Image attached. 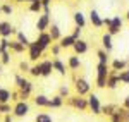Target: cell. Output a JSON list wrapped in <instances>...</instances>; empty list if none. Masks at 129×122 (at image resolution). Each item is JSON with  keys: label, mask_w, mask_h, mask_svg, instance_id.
Here are the masks:
<instances>
[{"label": "cell", "mask_w": 129, "mask_h": 122, "mask_svg": "<svg viewBox=\"0 0 129 122\" xmlns=\"http://www.w3.org/2000/svg\"><path fill=\"white\" fill-rule=\"evenodd\" d=\"M57 2H62V0H57Z\"/></svg>", "instance_id": "54"}, {"label": "cell", "mask_w": 129, "mask_h": 122, "mask_svg": "<svg viewBox=\"0 0 129 122\" xmlns=\"http://www.w3.org/2000/svg\"><path fill=\"white\" fill-rule=\"evenodd\" d=\"M40 67H41V77H50L53 72V60L43 59V60H40Z\"/></svg>", "instance_id": "16"}, {"label": "cell", "mask_w": 129, "mask_h": 122, "mask_svg": "<svg viewBox=\"0 0 129 122\" xmlns=\"http://www.w3.org/2000/svg\"><path fill=\"white\" fill-rule=\"evenodd\" d=\"M2 67H4V65H2V62H0V74H2Z\"/></svg>", "instance_id": "50"}, {"label": "cell", "mask_w": 129, "mask_h": 122, "mask_svg": "<svg viewBox=\"0 0 129 122\" xmlns=\"http://www.w3.org/2000/svg\"><path fill=\"white\" fill-rule=\"evenodd\" d=\"M14 2H17V4H22V2H24V0H14Z\"/></svg>", "instance_id": "49"}, {"label": "cell", "mask_w": 129, "mask_h": 122, "mask_svg": "<svg viewBox=\"0 0 129 122\" xmlns=\"http://www.w3.org/2000/svg\"><path fill=\"white\" fill-rule=\"evenodd\" d=\"M12 102V90L0 88V103H10Z\"/></svg>", "instance_id": "28"}, {"label": "cell", "mask_w": 129, "mask_h": 122, "mask_svg": "<svg viewBox=\"0 0 129 122\" xmlns=\"http://www.w3.org/2000/svg\"><path fill=\"white\" fill-rule=\"evenodd\" d=\"M122 105H124V107H126V108L129 110V95L126 96V98H124V103H122Z\"/></svg>", "instance_id": "47"}, {"label": "cell", "mask_w": 129, "mask_h": 122, "mask_svg": "<svg viewBox=\"0 0 129 122\" xmlns=\"http://www.w3.org/2000/svg\"><path fill=\"white\" fill-rule=\"evenodd\" d=\"M126 21H127V22H129V9L126 10Z\"/></svg>", "instance_id": "48"}, {"label": "cell", "mask_w": 129, "mask_h": 122, "mask_svg": "<svg viewBox=\"0 0 129 122\" xmlns=\"http://www.w3.org/2000/svg\"><path fill=\"white\" fill-rule=\"evenodd\" d=\"M119 84H120V81H119V71H114V69H110V72H109V77H107V90H117L119 88Z\"/></svg>", "instance_id": "13"}, {"label": "cell", "mask_w": 129, "mask_h": 122, "mask_svg": "<svg viewBox=\"0 0 129 122\" xmlns=\"http://www.w3.org/2000/svg\"><path fill=\"white\" fill-rule=\"evenodd\" d=\"M16 28L10 21H0V38H10L12 34H16Z\"/></svg>", "instance_id": "11"}, {"label": "cell", "mask_w": 129, "mask_h": 122, "mask_svg": "<svg viewBox=\"0 0 129 122\" xmlns=\"http://www.w3.org/2000/svg\"><path fill=\"white\" fill-rule=\"evenodd\" d=\"M16 40H17V41H21V43H22V45H24L26 48H28V47L31 45V40L28 38V34H26L24 31H19V29L16 31Z\"/></svg>", "instance_id": "30"}, {"label": "cell", "mask_w": 129, "mask_h": 122, "mask_svg": "<svg viewBox=\"0 0 129 122\" xmlns=\"http://www.w3.org/2000/svg\"><path fill=\"white\" fill-rule=\"evenodd\" d=\"M67 105L79 110V112H86L88 110V98L79 96V95H71V96H67Z\"/></svg>", "instance_id": "3"}, {"label": "cell", "mask_w": 129, "mask_h": 122, "mask_svg": "<svg viewBox=\"0 0 129 122\" xmlns=\"http://www.w3.org/2000/svg\"><path fill=\"white\" fill-rule=\"evenodd\" d=\"M110 22H112V17H103V26H105V28H109Z\"/></svg>", "instance_id": "46"}, {"label": "cell", "mask_w": 129, "mask_h": 122, "mask_svg": "<svg viewBox=\"0 0 129 122\" xmlns=\"http://www.w3.org/2000/svg\"><path fill=\"white\" fill-rule=\"evenodd\" d=\"M4 2H9V0H4Z\"/></svg>", "instance_id": "53"}, {"label": "cell", "mask_w": 129, "mask_h": 122, "mask_svg": "<svg viewBox=\"0 0 129 122\" xmlns=\"http://www.w3.org/2000/svg\"><path fill=\"white\" fill-rule=\"evenodd\" d=\"M0 16H2V5H0Z\"/></svg>", "instance_id": "52"}, {"label": "cell", "mask_w": 129, "mask_h": 122, "mask_svg": "<svg viewBox=\"0 0 129 122\" xmlns=\"http://www.w3.org/2000/svg\"><path fill=\"white\" fill-rule=\"evenodd\" d=\"M48 33H50V36H52V40H53V41H59L60 38H62V31H60V26H59V24H55V22H52V24H50Z\"/></svg>", "instance_id": "24"}, {"label": "cell", "mask_w": 129, "mask_h": 122, "mask_svg": "<svg viewBox=\"0 0 129 122\" xmlns=\"http://www.w3.org/2000/svg\"><path fill=\"white\" fill-rule=\"evenodd\" d=\"M0 88H2V86H0Z\"/></svg>", "instance_id": "55"}, {"label": "cell", "mask_w": 129, "mask_h": 122, "mask_svg": "<svg viewBox=\"0 0 129 122\" xmlns=\"http://www.w3.org/2000/svg\"><path fill=\"white\" fill-rule=\"evenodd\" d=\"M102 48H105L109 53L114 50V36L110 33H103L102 34Z\"/></svg>", "instance_id": "19"}, {"label": "cell", "mask_w": 129, "mask_h": 122, "mask_svg": "<svg viewBox=\"0 0 129 122\" xmlns=\"http://www.w3.org/2000/svg\"><path fill=\"white\" fill-rule=\"evenodd\" d=\"M62 50H64V48L60 47V43H59V41H53V43H52V47H50V53H52L53 57H59Z\"/></svg>", "instance_id": "33"}, {"label": "cell", "mask_w": 129, "mask_h": 122, "mask_svg": "<svg viewBox=\"0 0 129 122\" xmlns=\"http://www.w3.org/2000/svg\"><path fill=\"white\" fill-rule=\"evenodd\" d=\"M29 113V103L26 100H19V102H14L12 105V115L16 119H22Z\"/></svg>", "instance_id": "5"}, {"label": "cell", "mask_w": 129, "mask_h": 122, "mask_svg": "<svg viewBox=\"0 0 129 122\" xmlns=\"http://www.w3.org/2000/svg\"><path fill=\"white\" fill-rule=\"evenodd\" d=\"M28 10L33 12V14H41V12H43V4H41V0L29 2V4H28Z\"/></svg>", "instance_id": "27"}, {"label": "cell", "mask_w": 129, "mask_h": 122, "mask_svg": "<svg viewBox=\"0 0 129 122\" xmlns=\"http://www.w3.org/2000/svg\"><path fill=\"white\" fill-rule=\"evenodd\" d=\"M10 53H12L10 50L0 53V62H2V65H9V64H10V59H12V57H10Z\"/></svg>", "instance_id": "36"}, {"label": "cell", "mask_w": 129, "mask_h": 122, "mask_svg": "<svg viewBox=\"0 0 129 122\" xmlns=\"http://www.w3.org/2000/svg\"><path fill=\"white\" fill-rule=\"evenodd\" d=\"M43 53H45V52L41 50L35 41H31V45L28 47V59H29V62H40V59L43 57Z\"/></svg>", "instance_id": "9"}, {"label": "cell", "mask_w": 129, "mask_h": 122, "mask_svg": "<svg viewBox=\"0 0 129 122\" xmlns=\"http://www.w3.org/2000/svg\"><path fill=\"white\" fill-rule=\"evenodd\" d=\"M122 24H124V19L120 16H112V22H110V26L107 28V33H110L112 36L119 34L120 31H122Z\"/></svg>", "instance_id": "10"}, {"label": "cell", "mask_w": 129, "mask_h": 122, "mask_svg": "<svg viewBox=\"0 0 129 122\" xmlns=\"http://www.w3.org/2000/svg\"><path fill=\"white\" fill-rule=\"evenodd\" d=\"M19 100H21L19 90H12V102H19Z\"/></svg>", "instance_id": "43"}, {"label": "cell", "mask_w": 129, "mask_h": 122, "mask_svg": "<svg viewBox=\"0 0 129 122\" xmlns=\"http://www.w3.org/2000/svg\"><path fill=\"white\" fill-rule=\"evenodd\" d=\"M110 72V64H96V77H95V86L98 90H107V77Z\"/></svg>", "instance_id": "2"}, {"label": "cell", "mask_w": 129, "mask_h": 122, "mask_svg": "<svg viewBox=\"0 0 129 122\" xmlns=\"http://www.w3.org/2000/svg\"><path fill=\"white\" fill-rule=\"evenodd\" d=\"M35 43H36V45H38L43 52H47V50H50V47H52L53 40H52V36H50L48 31H41V33H38V34H36Z\"/></svg>", "instance_id": "6"}, {"label": "cell", "mask_w": 129, "mask_h": 122, "mask_svg": "<svg viewBox=\"0 0 129 122\" xmlns=\"http://www.w3.org/2000/svg\"><path fill=\"white\" fill-rule=\"evenodd\" d=\"M81 34H83V28H79V26H74V29H72V36H74L76 40H79Z\"/></svg>", "instance_id": "42"}, {"label": "cell", "mask_w": 129, "mask_h": 122, "mask_svg": "<svg viewBox=\"0 0 129 122\" xmlns=\"http://www.w3.org/2000/svg\"><path fill=\"white\" fill-rule=\"evenodd\" d=\"M119 81L122 84H129V67H126L124 71L119 72Z\"/></svg>", "instance_id": "34"}, {"label": "cell", "mask_w": 129, "mask_h": 122, "mask_svg": "<svg viewBox=\"0 0 129 122\" xmlns=\"http://www.w3.org/2000/svg\"><path fill=\"white\" fill-rule=\"evenodd\" d=\"M53 71L57 72L59 76L66 77V76H67V71H69V67H67V64H64V62L60 60L59 57H53Z\"/></svg>", "instance_id": "17"}, {"label": "cell", "mask_w": 129, "mask_h": 122, "mask_svg": "<svg viewBox=\"0 0 129 122\" xmlns=\"http://www.w3.org/2000/svg\"><path fill=\"white\" fill-rule=\"evenodd\" d=\"M29 69H31V65L26 60L19 62V72H22V74H29Z\"/></svg>", "instance_id": "40"}, {"label": "cell", "mask_w": 129, "mask_h": 122, "mask_svg": "<svg viewBox=\"0 0 129 122\" xmlns=\"http://www.w3.org/2000/svg\"><path fill=\"white\" fill-rule=\"evenodd\" d=\"M12 14H14V7L7 2H4L2 4V16H12Z\"/></svg>", "instance_id": "35"}, {"label": "cell", "mask_w": 129, "mask_h": 122, "mask_svg": "<svg viewBox=\"0 0 129 122\" xmlns=\"http://www.w3.org/2000/svg\"><path fill=\"white\" fill-rule=\"evenodd\" d=\"M48 102H50V98L47 95H43V93L35 95V98H33V103H35L38 108H48Z\"/></svg>", "instance_id": "18"}, {"label": "cell", "mask_w": 129, "mask_h": 122, "mask_svg": "<svg viewBox=\"0 0 129 122\" xmlns=\"http://www.w3.org/2000/svg\"><path fill=\"white\" fill-rule=\"evenodd\" d=\"M9 50L12 52V53H17V55H21V53H24V50H28L21 41H17V40H10V43H9Z\"/></svg>", "instance_id": "22"}, {"label": "cell", "mask_w": 129, "mask_h": 122, "mask_svg": "<svg viewBox=\"0 0 129 122\" xmlns=\"http://www.w3.org/2000/svg\"><path fill=\"white\" fill-rule=\"evenodd\" d=\"M14 119H16V117H14L12 113H5V115H4V120H2V122H14Z\"/></svg>", "instance_id": "45"}, {"label": "cell", "mask_w": 129, "mask_h": 122, "mask_svg": "<svg viewBox=\"0 0 129 122\" xmlns=\"http://www.w3.org/2000/svg\"><path fill=\"white\" fill-rule=\"evenodd\" d=\"M9 43H10V38H0V53L9 50Z\"/></svg>", "instance_id": "38"}, {"label": "cell", "mask_w": 129, "mask_h": 122, "mask_svg": "<svg viewBox=\"0 0 129 122\" xmlns=\"http://www.w3.org/2000/svg\"><path fill=\"white\" fill-rule=\"evenodd\" d=\"M126 67H129V62L126 59H112L110 60V69H114V71H124Z\"/></svg>", "instance_id": "20"}, {"label": "cell", "mask_w": 129, "mask_h": 122, "mask_svg": "<svg viewBox=\"0 0 129 122\" xmlns=\"http://www.w3.org/2000/svg\"><path fill=\"white\" fill-rule=\"evenodd\" d=\"M110 122H124V120H122V117L119 115V112H115L112 117H110Z\"/></svg>", "instance_id": "44"}, {"label": "cell", "mask_w": 129, "mask_h": 122, "mask_svg": "<svg viewBox=\"0 0 129 122\" xmlns=\"http://www.w3.org/2000/svg\"><path fill=\"white\" fill-rule=\"evenodd\" d=\"M117 108H119V105H115V103H107V105H103L102 107V113L103 115H107V117H112L114 113L117 112Z\"/></svg>", "instance_id": "26"}, {"label": "cell", "mask_w": 129, "mask_h": 122, "mask_svg": "<svg viewBox=\"0 0 129 122\" xmlns=\"http://www.w3.org/2000/svg\"><path fill=\"white\" fill-rule=\"evenodd\" d=\"M88 19H89V24L95 28V29H100L103 28V17L100 16V12L96 9H91L88 14Z\"/></svg>", "instance_id": "12"}, {"label": "cell", "mask_w": 129, "mask_h": 122, "mask_svg": "<svg viewBox=\"0 0 129 122\" xmlns=\"http://www.w3.org/2000/svg\"><path fill=\"white\" fill-rule=\"evenodd\" d=\"M35 122H53V117L47 112H40V113H36Z\"/></svg>", "instance_id": "31"}, {"label": "cell", "mask_w": 129, "mask_h": 122, "mask_svg": "<svg viewBox=\"0 0 129 122\" xmlns=\"http://www.w3.org/2000/svg\"><path fill=\"white\" fill-rule=\"evenodd\" d=\"M29 76L31 77H41V67H40V62H35L29 69Z\"/></svg>", "instance_id": "32"}, {"label": "cell", "mask_w": 129, "mask_h": 122, "mask_svg": "<svg viewBox=\"0 0 129 122\" xmlns=\"http://www.w3.org/2000/svg\"><path fill=\"white\" fill-rule=\"evenodd\" d=\"M59 43H60V47L64 48V50H67V48H72V45L76 43V38L72 36V33L71 34H66V36H62L59 40Z\"/></svg>", "instance_id": "23"}, {"label": "cell", "mask_w": 129, "mask_h": 122, "mask_svg": "<svg viewBox=\"0 0 129 122\" xmlns=\"http://www.w3.org/2000/svg\"><path fill=\"white\" fill-rule=\"evenodd\" d=\"M24 2H28V4H29V2H35V0H24Z\"/></svg>", "instance_id": "51"}, {"label": "cell", "mask_w": 129, "mask_h": 122, "mask_svg": "<svg viewBox=\"0 0 129 122\" xmlns=\"http://www.w3.org/2000/svg\"><path fill=\"white\" fill-rule=\"evenodd\" d=\"M74 91L76 95H79V96H88L89 93H91V84L86 77H76L74 79Z\"/></svg>", "instance_id": "4"}, {"label": "cell", "mask_w": 129, "mask_h": 122, "mask_svg": "<svg viewBox=\"0 0 129 122\" xmlns=\"http://www.w3.org/2000/svg\"><path fill=\"white\" fill-rule=\"evenodd\" d=\"M117 112H119V115L122 117V120H124V122H129V110L124 107V105L117 108Z\"/></svg>", "instance_id": "37"}, {"label": "cell", "mask_w": 129, "mask_h": 122, "mask_svg": "<svg viewBox=\"0 0 129 122\" xmlns=\"http://www.w3.org/2000/svg\"><path fill=\"white\" fill-rule=\"evenodd\" d=\"M50 24H52L50 12H41V14H38V19H36L35 28H36V31H38V33H41V31H48Z\"/></svg>", "instance_id": "7"}, {"label": "cell", "mask_w": 129, "mask_h": 122, "mask_svg": "<svg viewBox=\"0 0 129 122\" xmlns=\"http://www.w3.org/2000/svg\"><path fill=\"white\" fill-rule=\"evenodd\" d=\"M67 67H69V71H72V72H76V71H79L81 69V65H83V62H81V59H79V55L78 53H72V55H69L67 57Z\"/></svg>", "instance_id": "15"}, {"label": "cell", "mask_w": 129, "mask_h": 122, "mask_svg": "<svg viewBox=\"0 0 129 122\" xmlns=\"http://www.w3.org/2000/svg\"><path fill=\"white\" fill-rule=\"evenodd\" d=\"M96 59H98V62H102V64H110L109 52L105 50V48H98V50H96Z\"/></svg>", "instance_id": "29"}, {"label": "cell", "mask_w": 129, "mask_h": 122, "mask_svg": "<svg viewBox=\"0 0 129 122\" xmlns=\"http://www.w3.org/2000/svg\"><path fill=\"white\" fill-rule=\"evenodd\" d=\"M59 95L62 96V98H67V96H71L69 86H60V88H59Z\"/></svg>", "instance_id": "41"}, {"label": "cell", "mask_w": 129, "mask_h": 122, "mask_svg": "<svg viewBox=\"0 0 129 122\" xmlns=\"http://www.w3.org/2000/svg\"><path fill=\"white\" fill-rule=\"evenodd\" d=\"M72 21H74V26H79L83 29L86 28V22H88V21H86V16H84L81 10H76V12L72 14Z\"/></svg>", "instance_id": "21"}, {"label": "cell", "mask_w": 129, "mask_h": 122, "mask_svg": "<svg viewBox=\"0 0 129 122\" xmlns=\"http://www.w3.org/2000/svg\"><path fill=\"white\" fill-rule=\"evenodd\" d=\"M88 50H89V43L83 38L76 40V43L72 45V52L78 53V55H84V53H88Z\"/></svg>", "instance_id": "14"}, {"label": "cell", "mask_w": 129, "mask_h": 122, "mask_svg": "<svg viewBox=\"0 0 129 122\" xmlns=\"http://www.w3.org/2000/svg\"><path fill=\"white\" fill-rule=\"evenodd\" d=\"M64 100L66 98H62L59 93L55 95V96H52L48 102V108H62V105H64Z\"/></svg>", "instance_id": "25"}, {"label": "cell", "mask_w": 129, "mask_h": 122, "mask_svg": "<svg viewBox=\"0 0 129 122\" xmlns=\"http://www.w3.org/2000/svg\"><path fill=\"white\" fill-rule=\"evenodd\" d=\"M14 83H16V88L19 90L21 93V100H29L31 93H33V90H35V84L28 79V77H24L22 74H16L14 76Z\"/></svg>", "instance_id": "1"}, {"label": "cell", "mask_w": 129, "mask_h": 122, "mask_svg": "<svg viewBox=\"0 0 129 122\" xmlns=\"http://www.w3.org/2000/svg\"><path fill=\"white\" fill-rule=\"evenodd\" d=\"M102 103H100V98L98 95L95 93H89L88 95V110H91L93 115H102Z\"/></svg>", "instance_id": "8"}, {"label": "cell", "mask_w": 129, "mask_h": 122, "mask_svg": "<svg viewBox=\"0 0 129 122\" xmlns=\"http://www.w3.org/2000/svg\"><path fill=\"white\" fill-rule=\"evenodd\" d=\"M5 113H12V105L10 103H0V115Z\"/></svg>", "instance_id": "39"}]
</instances>
